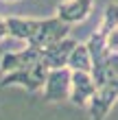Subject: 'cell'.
Here are the masks:
<instances>
[{
	"instance_id": "cell-3",
	"label": "cell",
	"mask_w": 118,
	"mask_h": 120,
	"mask_svg": "<svg viewBox=\"0 0 118 120\" xmlns=\"http://www.w3.org/2000/svg\"><path fill=\"white\" fill-rule=\"evenodd\" d=\"M70 81H72V70L70 68H55L48 72L44 83V98L48 103H61L70 101Z\"/></svg>"
},
{
	"instance_id": "cell-11",
	"label": "cell",
	"mask_w": 118,
	"mask_h": 120,
	"mask_svg": "<svg viewBox=\"0 0 118 120\" xmlns=\"http://www.w3.org/2000/svg\"><path fill=\"white\" fill-rule=\"evenodd\" d=\"M105 44H107V50L109 52H118V26L105 35Z\"/></svg>"
},
{
	"instance_id": "cell-7",
	"label": "cell",
	"mask_w": 118,
	"mask_h": 120,
	"mask_svg": "<svg viewBox=\"0 0 118 120\" xmlns=\"http://www.w3.org/2000/svg\"><path fill=\"white\" fill-rule=\"evenodd\" d=\"M92 9H94V0H64L57 7V13L55 15L72 26V24H79L83 20H88Z\"/></svg>"
},
{
	"instance_id": "cell-12",
	"label": "cell",
	"mask_w": 118,
	"mask_h": 120,
	"mask_svg": "<svg viewBox=\"0 0 118 120\" xmlns=\"http://www.w3.org/2000/svg\"><path fill=\"white\" fill-rule=\"evenodd\" d=\"M9 37V29H7V18H0V39Z\"/></svg>"
},
{
	"instance_id": "cell-5",
	"label": "cell",
	"mask_w": 118,
	"mask_h": 120,
	"mask_svg": "<svg viewBox=\"0 0 118 120\" xmlns=\"http://www.w3.org/2000/svg\"><path fill=\"white\" fill-rule=\"evenodd\" d=\"M96 92V81L92 72H81V70H72V81H70V103L79 105V107H88L90 98Z\"/></svg>"
},
{
	"instance_id": "cell-8",
	"label": "cell",
	"mask_w": 118,
	"mask_h": 120,
	"mask_svg": "<svg viewBox=\"0 0 118 120\" xmlns=\"http://www.w3.org/2000/svg\"><path fill=\"white\" fill-rule=\"evenodd\" d=\"M74 46H77V41L70 39V37L61 39V41H57V44H53V46H46V48H42V61H44L50 70L66 68Z\"/></svg>"
},
{
	"instance_id": "cell-6",
	"label": "cell",
	"mask_w": 118,
	"mask_h": 120,
	"mask_svg": "<svg viewBox=\"0 0 118 120\" xmlns=\"http://www.w3.org/2000/svg\"><path fill=\"white\" fill-rule=\"evenodd\" d=\"M42 61V48L37 46H26L24 50H15V52H4L0 59V72H13L20 68H29L33 63Z\"/></svg>"
},
{
	"instance_id": "cell-2",
	"label": "cell",
	"mask_w": 118,
	"mask_h": 120,
	"mask_svg": "<svg viewBox=\"0 0 118 120\" xmlns=\"http://www.w3.org/2000/svg\"><path fill=\"white\" fill-rule=\"evenodd\" d=\"M68 33H70V24H66L57 15L46 18V20H35V29H33V35L29 39V46H37V48L53 46L57 41L66 39Z\"/></svg>"
},
{
	"instance_id": "cell-1",
	"label": "cell",
	"mask_w": 118,
	"mask_h": 120,
	"mask_svg": "<svg viewBox=\"0 0 118 120\" xmlns=\"http://www.w3.org/2000/svg\"><path fill=\"white\" fill-rule=\"evenodd\" d=\"M48 72H50V68H48L44 61H37V63H33V66H29V68H20V70H13V72L2 74L0 85L2 87L4 85H20L26 92H31V94H37V92L44 90Z\"/></svg>"
},
{
	"instance_id": "cell-4",
	"label": "cell",
	"mask_w": 118,
	"mask_h": 120,
	"mask_svg": "<svg viewBox=\"0 0 118 120\" xmlns=\"http://www.w3.org/2000/svg\"><path fill=\"white\" fill-rule=\"evenodd\" d=\"M116 101H118V83H105V85L96 87L94 96L88 103L90 120H105Z\"/></svg>"
},
{
	"instance_id": "cell-10",
	"label": "cell",
	"mask_w": 118,
	"mask_h": 120,
	"mask_svg": "<svg viewBox=\"0 0 118 120\" xmlns=\"http://www.w3.org/2000/svg\"><path fill=\"white\" fill-rule=\"evenodd\" d=\"M116 26H118V2H109L105 7V13H103V20H101L99 31L103 35H107L109 31H114Z\"/></svg>"
},
{
	"instance_id": "cell-13",
	"label": "cell",
	"mask_w": 118,
	"mask_h": 120,
	"mask_svg": "<svg viewBox=\"0 0 118 120\" xmlns=\"http://www.w3.org/2000/svg\"><path fill=\"white\" fill-rule=\"evenodd\" d=\"M7 2H13V0H7Z\"/></svg>"
},
{
	"instance_id": "cell-9",
	"label": "cell",
	"mask_w": 118,
	"mask_h": 120,
	"mask_svg": "<svg viewBox=\"0 0 118 120\" xmlns=\"http://www.w3.org/2000/svg\"><path fill=\"white\" fill-rule=\"evenodd\" d=\"M68 68L81 70V72H92V55H90L88 44H77L72 48L70 59H68Z\"/></svg>"
}]
</instances>
